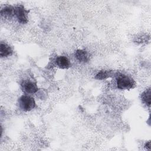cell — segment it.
Returning <instances> with one entry per match:
<instances>
[{"mask_svg":"<svg viewBox=\"0 0 151 151\" xmlns=\"http://www.w3.org/2000/svg\"><path fill=\"white\" fill-rule=\"evenodd\" d=\"M116 85L119 89L120 90H129L133 87L134 86V81L129 76L120 74L116 77Z\"/></svg>","mask_w":151,"mask_h":151,"instance_id":"1","label":"cell"},{"mask_svg":"<svg viewBox=\"0 0 151 151\" xmlns=\"http://www.w3.org/2000/svg\"><path fill=\"white\" fill-rule=\"evenodd\" d=\"M20 108L25 111H28L33 109L35 106V101L32 97L27 95L22 96L18 100Z\"/></svg>","mask_w":151,"mask_h":151,"instance_id":"2","label":"cell"},{"mask_svg":"<svg viewBox=\"0 0 151 151\" xmlns=\"http://www.w3.org/2000/svg\"><path fill=\"white\" fill-rule=\"evenodd\" d=\"M28 11L22 5H17L15 7V15L17 20L21 24H26L28 22Z\"/></svg>","mask_w":151,"mask_h":151,"instance_id":"3","label":"cell"},{"mask_svg":"<svg viewBox=\"0 0 151 151\" xmlns=\"http://www.w3.org/2000/svg\"><path fill=\"white\" fill-rule=\"evenodd\" d=\"M21 86L23 91L27 93L32 94L38 91V87L37 84L33 81L29 80L24 81V82L21 84Z\"/></svg>","mask_w":151,"mask_h":151,"instance_id":"4","label":"cell"},{"mask_svg":"<svg viewBox=\"0 0 151 151\" xmlns=\"http://www.w3.org/2000/svg\"><path fill=\"white\" fill-rule=\"evenodd\" d=\"M75 58L81 63H86L90 60L89 54L85 50H77L75 52Z\"/></svg>","mask_w":151,"mask_h":151,"instance_id":"5","label":"cell"},{"mask_svg":"<svg viewBox=\"0 0 151 151\" xmlns=\"http://www.w3.org/2000/svg\"><path fill=\"white\" fill-rule=\"evenodd\" d=\"M56 65L60 68L67 69L71 66L69 59L65 56H59L55 59Z\"/></svg>","mask_w":151,"mask_h":151,"instance_id":"6","label":"cell"},{"mask_svg":"<svg viewBox=\"0 0 151 151\" xmlns=\"http://www.w3.org/2000/svg\"><path fill=\"white\" fill-rule=\"evenodd\" d=\"M13 51L10 46L6 43L1 42L0 45V55L1 57H6L12 54Z\"/></svg>","mask_w":151,"mask_h":151,"instance_id":"7","label":"cell"},{"mask_svg":"<svg viewBox=\"0 0 151 151\" xmlns=\"http://www.w3.org/2000/svg\"><path fill=\"white\" fill-rule=\"evenodd\" d=\"M1 16L6 18H11L15 15V7L12 6H5L1 10Z\"/></svg>","mask_w":151,"mask_h":151,"instance_id":"8","label":"cell"},{"mask_svg":"<svg viewBox=\"0 0 151 151\" xmlns=\"http://www.w3.org/2000/svg\"><path fill=\"white\" fill-rule=\"evenodd\" d=\"M150 98H151L150 88H148L146 90L141 94V99L142 101L148 106H150Z\"/></svg>","mask_w":151,"mask_h":151,"instance_id":"9","label":"cell"},{"mask_svg":"<svg viewBox=\"0 0 151 151\" xmlns=\"http://www.w3.org/2000/svg\"><path fill=\"white\" fill-rule=\"evenodd\" d=\"M112 71H105V70H102L99 72L96 77L95 78L97 80H104L106 79L110 76H112Z\"/></svg>","mask_w":151,"mask_h":151,"instance_id":"10","label":"cell"},{"mask_svg":"<svg viewBox=\"0 0 151 151\" xmlns=\"http://www.w3.org/2000/svg\"><path fill=\"white\" fill-rule=\"evenodd\" d=\"M150 141H149L147 142L146 144H145V147L146 148V149H148V150H150Z\"/></svg>","mask_w":151,"mask_h":151,"instance_id":"11","label":"cell"}]
</instances>
